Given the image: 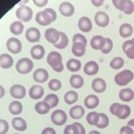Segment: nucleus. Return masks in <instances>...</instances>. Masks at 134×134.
Wrapping results in <instances>:
<instances>
[{"mask_svg":"<svg viewBox=\"0 0 134 134\" xmlns=\"http://www.w3.org/2000/svg\"><path fill=\"white\" fill-rule=\"evenodd\" d=\"M44 101L47 102L50 106V108H53L57 106L59 100L58 96L54 94H50L47 95L44 98Z\"/></svg>","mask_w":134,"mask_h":134,"instance_id":"obj_38","label":"nucleus"},{"mask_svg":"<svg viewBox=\"0 0 134 134\" xmlns=\"http://www.w3.org/2000/svg\"><path fill=\"white\" fill-rule=\"evenodd\" d=\"M25 37L26 39L30 42H38L40 38V32L37 28L31 27L26 30Z\"/></svg>","mask_w":134,"mask_h":134,"instance_id":"obj_12","label":"nucleus"},{"mask_svg":"<svg viewBox=\"0 0 134 134\" xmlns=\"http://www.w3.org/2000/svg\"><path fill=\"white\" fill-rule=\"evenodd\" d=\"M5 94V90L2 86L0 85V98L3 97Z\"/></svg>","mask_w":134,"mask_h":134,"instance_id":"obj_51","label":"nucleus"},{"mask_svg":"<svg viewBox=\"0 0 134 134\" xmlns=\"http://www.w3.org/2000/svg\"><path fill=\"white\" fill-rule=\"evenodd\" d=\"M12 124L14 129L18 131H23L27 129L26 121L21 117H15L12 119Z\"/></svg>","mask_w":134,"mask_h":134,"instance_id":"obj_27","label":"nucleus"},{"mask_svg":"<svg viewBox=\"0 0 134 134\" xmlns=\"http://www.w3.org/2000/svg\"><path fill=\"white\" fill-rule=\"evenodd\" d=\"M44 94L43 88L39 85L32 86L29 91V96L34 99H38L42 97Z\"/></svg>","mask_w":134,"mask_h":134,"instance_id":"obj_17","label":"nucleus"},{"mask_svg":"<svg viewBox=\"0 0 134 134\" xmlns=\"http://www.w3.org/2000/svg\"><path fill=\"white\" fill-rule=\"evenodd\" d=\"M98 69L99 67L97 63L94 61H90L85 64L84 72L87 75H93L98 72Z\"/></svg>","mask_w":134,"mask_h":134,"instance_id":"obj_20","label":"nucleus"},{"mask_svg":"<svg viewBox=\"0 0 134 134\" xmlns=\"http://www.w3.org/2000/svg\"><path fill=\"white\" fill-rule=\"evenodd\" d=\"M110 112L120 119L127 118L130 114L131 109L127 105H121L118 103L113 104L109 108Z\"/></svg>","mask_w":134,"mask_h":134,"instance_id":"obj_2","label":"nucleus"},{"mask_svg":"<svg viewBox=\"0 0 134 134\" xmlns=\"http://www.w3.org/2000/svg\"><path fill=\"white\" fill-rule=\"evenodd\" d=\"M90 43L93 49L95 50H100L104 47L105 44V39L102 36H94L91 39Z\"/></svg>","mask_w":134,"mask_h":134,"instance_id":"obj_19","label":"nucleus"},{"mask_svg":"<svg viewBox=\"0 0 134 134\" xmlns=\"http://www.w3.org/2000/svg\"><path fill=\"white\" fill-rule=\"evenodd\" d=\"M22 110L23 106L18 101H14L9 106V110L13 115H18L21 113Z\"/></svg>","mask_w":134,"mask_h":134,"instance_id":"obj_36","label":"nucleus"},{"mask_svg":"<svg viewBox=\"0 0 134 134\" xmlns=\"http://www.w3.org/2000/svg\"><path fill=\"white\" fill-rule=\"evenodd\" d=\"M47 62L55 72H61L63 70L62 57L59 52L55 51L50 52L47 56Z\"/></svg>","mask_w":134,"mask_h":134,"instance_id":"obj_1","label":"nucleus"},{"mask_svg":"<svg viewBox=\"0 0 134 134\" xmlns=\"http://www.w3.org/2000/svg\"><path fill=\"white\" fill-rule=\"evenodd\" d=\"M99 119L96 127L101 129L107 127L109 124V118L104 113H99Z\"/></svg>","mask_w":134,"mask_h":134,"instance_id":"obj_39","label":"nucleus"},{"mask_svg":"<svg viewBox=\"0 0 134 134\" xmlns=\"http://www.w3.org/2000/svg\"><path fill=\"white\" fill-rule=\"evenodd\" d=\"M78 27L82 31L87 32L91 30L92 28V24L91 20L88 17L84 16L79 19Z\"/></svg>","mask_w":134,"mask_h":134,"instance_id":"obj_18","label":"nucleus"},{"mask_svg":"<svg viewBox=\"0 0 134 134\" xmlns=\"http://www.w3.org/2000/svg\"><path fill=\"white\" fill-rule=\"evenodd\" d=\"M14 134H19V133H14Z\"/></svg>","mask_w":134,"mask_h":134,"instance_id":"obj_55","label":"nucleus"},{"mask_svg":"<svg viewBox=\"0 0 134 134\" xmlns=\"http://www.w3.org/2000/svg\"><path fill=\"white\" fill-rule=\"evenodd\" d=\"M32 76L36 82L38 83H43L48 79L49 73L45 69L40 68L35 71Z\"/></svg>","mask_w":134,"mask_h":134,"instance_id":"obj_14","label":"nucleus"},{"mask_svg":"<svg viewBox=\"0 0 134 134\" xmlns=\"http://www.w3.org/2000/svg\"><path fill=\"white\" fill-rule=\"evenodd\" d=\"M122 50L130 59H134V41L128 40L124 42L122 46Z\"/></svg>","mask_w":134,"mask_h":134,"instance_id":"obj_16","label":"nucleus"},{"mask_svg":"<svg viewBox=\"0 0 134 134\" xmlns=\"http://www.w3.org/2000/svg\"><path fill=\"white\" fill-rule=\"evenodd\" d=\"M32 10L27 6H21L16 11L17 18L23 22H27L31 20L32 17Z\"/></svg>","mask_w":134,"mask_h":134,"instance_id":"obj_6","label":"nucleus"},{"mask_svg":"<svg viewBox=\"0 0 134 134\" xmlns=\"http://www.w3.org/2000/svg\"><path fill=\"white\" fill-rule=\"evenodd\" d=\"M24 28L23 24L19 21H16L12 23L9 28L10 32L15 35H20L23 32Z\"/></svg>","mask_w":134,"mask_h":134,"instance_id":"obj_32","label":"nucleus"},{"mask_svg":"<svg viewBox=\"0 0 134 134\" xmlns=\"http://www.w3.org/2000/svg\"><path fill=\"white\" fill-rule=\"evenodd\" d=\"M124 64V60L121 57H115L110 62V66L114 70L121 68Z\"/></svg>","mask_w":134,"mask_h":134,"instance_id":"obj_40","label":"nucleus"},{"mask_svg":"<svg viewBox=\"0 0 134 134\" xmlns=\"http://www.w3.org/2000/svg\"><path fill=\"white\" fill-rule=\"evenodd\" d=\"M50 105L46 102H39L35 106L36 111L39 114L43 115L48 113L50 109Z\"/></svg>","mask_w":134,"mask_h":134,"instance_id":"obj_31","label":"nucleus"},{"mask_svg":"<svg viewBox=\"0 0 134 134\" xmlns=\"http://www.w3.org/2000/svg\"><path fill=\"white\" fill-rule=\"evenodd\" d=\"M35 20L38 24L43 26H47L53 21L50 15L44 10L37 13Z\"/></svg>","mask_w":134,"mask_h":134,"instance_id":"obj_9","label":"nucleus"},{"mask_svg":"<svg viewBox=\"0 0 134 134\" xmlns=\"http://www.w3.org/2000/svg\"><path fill=\"white\" fill-rule=\"evenodd\" d=\"M88 134H100V133L96 130H92Z\"/></svg>","mask_w":134,"mask_h":134,"instance_id":"obj_54","label":"nucleus"},{"mask_svg":"<svg viewBox=\"0 0 134 134\" xmlns=\"http://www.w3.org/2000/svg\"><path fill=\"white\" fill-rule=\"evenodd\" d=\"M14 61L12 57L7 53H3L0 55V66L3 69L10 68Z\"/></svg>","mask_w":134,"mask_h":134,"instance_id":"obj_25","label":"nucleus"},{"mask_svg":"<svg viewBox=\"0 0 134 134\" xmlns=\"http://www.w3.org/2000/svg\"><path fill=\"white\" fill-rule=\"evenodd\" d=\"M119 134H121V133H119Z\"/></svg>","mask_w":134,"mask_h":134,"instance_id":"obj_56","label":"nucleus"},{"mask_svg":"<svg viewBox=\"0 0 134 134\" xmlns=\"http://www.w3.org/2000/svg\"><path fill=\"white\" fill-rule=\"evenodd\" d=\"M119 97L124 102H130L134 98V92L131 88H124L120 91Z\"/></svg>","mask_w":134,"mask_h":134,"instance_id":"obj_26","label":"nucleus"},{"mask_svg":"<svg viewBox=\"0 0 134 134\" xmlns=\"http://www.w3.org/2000/svg\"><path fill=\"white\" fill-rule=\"evenodd\" d=\"M114 6L125 14L129 15L134 10V4L131 0H112Z\"/></svg>","mask_w":134,"mask_h":134,"instance_id":"obj_4","label":"nucleus"},{"mask_svg":"<svg viewBox=\"0 0 134 134\" xmlns=\"http://www.w3.org/2000/svg\"><path fill=\"white\" fill-rule=\"evenodd\" d=\"M94 19L97 25L101 27L107 26L109 21V16L104 12H98L96 13Z\"/></svg>","mask_w":134,"mask_h":134,"instance_id":"obj_13","label":"nucleus"},{"mask_svg":"<svg viewBox=\"0 0 134 134\" xmlns=\"http://www.w3.org/2000/svg\"><path fill=\"white\" fill-rule=\"evenodd\" d=\"M30 52L33 59L36 60H40L44 56L45 50L43 46L38 44L33 46L30 49Z\"/></svg>","mask_w":134,"mask_h":134,"instance_id":"obj_22","label":"nucleus"},{"mask_svg":"<svg viewBox=\"0 0 134 134\" xmlns=\"http://www.w3.org/2000/svg\"><path fill=\"white\" fill-rule=\"evenodd\" d=\"M105 39V44L104 47L102 49H100V50L102 53L104 54H107L109 53L112 50L113 43L112 40L108 38H106Z\"/></svg>","mask_w":134,"mask_h":134,"instance_id":"obj_43","label":"nucleus"},{"mask_svg":"<svg viewBox=\"0 0 134 134\" xmlns=\"http://www.w3.org/2000/svg\"><path fill=\"white\" fill-rule=\"evenodd\" d=\"M6 47L8 50L12 53L17 54L21 50L22 45L19 40L16 38H10L6 42Z\"/></svg>","mask_w":134,"mask_h":134,"instance_id":"obj_8","label":"nucleus"},{"mask_svg":"<svg viewBox=\"0 0 134 134\" xmlns=\"http://www.w3.org/2000/svg\"><path fill=\"white\" fill-rule=\"evenodd\" d=\"M99 119V113L93 111L89 113L86 116V121L90 125L92 126H96L97 125Z\"/></svg>","mask_w":134,"mask_h":134,"instance_id":"obj_37","label":"nucleus"},{"mask_svg":"<svg viewBox=\"0 0 134 134\" xmlns=\"http://www.w3.org/2000/svg\"><path fill=\"white\" fill-rule=\"evenodd\" d=\"M32 1L36 6L42 7L47 4L48 0H32Z\"/></svg>","mask_w":134,"mask_h":134,"instance_id":"obj_47","label":"nucleus"},{"mask_svg":"<svg viewBox=\"0 0 134 134\" xmlns=\"http://www.w3.org/2000/svg\"><path fill=\"white\" fill-rule=\"evenodd\" d=\"M64 134H80V131L78 126L74 122L65 127L64 129Z\"/></svg>","mask_w":134,"mask_h":134,"instance_id":"obj_41","label":"nucleus"},{"mask_svg":"<svg viewBox=\"0 0 134 134\" xmlns=\"http://www.w3.org/2000/svg\"><path fill=\"white\" fill-rule=\"evenodd\" d=\"M73 43L75 42H81L84 45L86 46L87 40L84 36L81 34H75L72 38Z\"/></svg>","mask_w":134,"mask_h":134,"instance_id":"obj_44","label":"nucleus"},{"mask_svg":"<svg viewBox=\"0 0 134 134\" xmlns=\"http://www.w3.org/2000/svg\"><path fill=\"white\" fill-rule=\"evenodd\" d=\"M85 113V110L82 106L75 105L71 108L69 111L70 117L74 119H79L82 118Z\"/></svg>","mask_w":134,"mask_h":134,"instance_id":"obj_23","label":"nucleus"},{"mask_svg":"<svg viewBox=\"0 0 134 134\" xmlns=\"http://www.w3.org/2000/svg\"><path fill=\"white\" fill-rule=\"evenodd\" d=\"M44 10L47 12L50 15V16H51V17L52 18L53 21H54L56 19V18H57V14H56L55 12L53 9L50 8H48L45 9Z\"/></svg>","mask_w":134,"mask_h":134,"instance_id":"obj_48","label":"nucleus"},{"mask_svg":"<svg viewBox=\"0 0 134 134\" xmlns=\"http://www.w3.org/2000/svg\"><path fill=\"white\" fill-rule=\"evenodd\" d=\"M92 89L97 93H102L106 88V84L105 81L101 78H96L92 83Z\"/></svg>","mask_w":134,"mask_h":134,"instance_id":"obj_21","label":"nucleus"},{"mask_svg":"<svg viewBox=\"0 0 134 134\" xmlns=\"http://www.w3.org/2000/svg\"><path fill=\"white\" fill-rule=\"evenodd\" d=\"M134 131L128 126H125L121 128L120 130V133L121 134H133Z\"/></svg>","mask_w":134,"mask_h":134,"instance_id":"obj_46","label":"nucleus"},{"mask_svg":"<svg viewBox=\"0 0 134 134\" xmlns=\"http://www.w3.org/2000/svg\"><path fill=\"white\" fill-rule=\"evenodd\" d=\"M34 67L32 61L27 58L19 60L16 64V69L19 73L25 74L29 73Z\"/></svg>","mask_w":134,"mask_h":134,"instance_id":"obj_5","label":"nucleus"},{"mask_svg":"<svg viewBox=\"0 0 134 134\" xmlns=\"http://www.w3.org/2000/svg\"><path fill=\"white\" fill-rule=\"evenodd\" d=\"M133 73L129 70H124L117 73L114 78L116 83L119 86H125L133 79Z\"/></svg>","mask_w":134,"mask_h":134,"instance_id":"obj_3","label":"nucleus"},{"mask_svg":"<svg viewBox=\"0 0 134 134\" xmlns=\"http://www.w3.org/2000/svg\"><path fill=\"white\" fill-rule=\"evenodd\" d=\"M11 96L16 99H21L26 95V89L21 85L15 84L13 85L10 90Z\"/></svg>","mask_w":134,"mask_h":134,"instance_id":"obj_10","label":"nucleus"},{"mask_svg":"<svg viewBox=\"0 0 134 134\" xmlns=\"http://www.w3.org/2000/svg\"><path fill=\"white\" fill-rule=\"evenodd\" d=\"M85 47L86 46L81 42L74 43L72 46V52L76 57H82L85 52Z\"/></svg>","mask_w":134,"mask_h":134,"instance_id":"obj_28","label":"nucleus"},{"mask_svg":"<svg viewBox=\"0 0 134 134\" xmlns=\"http://www.w3.org/2000/svg\"><path fill=\"white\" fill-rule=\"evenodd\" d=\"M69 40L67 36L63 32H60V39L58 41V42L54 44L53 46L60 49H63L65 48L68 44Z\"/></svg>","mask_w":134,"mask_h":134,"instance_id":"obj_34","label":"nucleus"},{"mask_svg":"<svg viewBox=\"0 0 134 134\" xmlns=\"http://www.w3.org/2000/svg\"><path fill=\"white\" fill-rule=\"evenodd\" d=\"M29 0H22L21 1H20L18 4L19 5H21V6H24V4H26L27 3H28Z\"/></svg>","mask_w":134,"mask_h":134,"instance_id":"obj_53","label":"nucleus"},{"mask_svg":"<svg viewBox=\"0 0 134 134\" xmlns=\"http://www.w3.org/2000/svg\"><path fill=\"white\" fill-rule=\"evenodd\" d=\"M98 97L95 95H90L84 99V105L88 109H94L99 104Z\"/></svg>","mask_w":134,"mask_h":134,"instance_id":"obj_24","label":"nucleus"},{"mask_svg":"<svg viewBox=\"0 0 134 134\" xmlns=\"http://www.w3.org/2000/svg\"><path fill=\"white\" fill-rule=\"evenodd\" d=\"M133 32V28L131 25L129 24L124 23L119 28V34L123 38L130 37Z\"/></svg>","mask_w":134,"mask_h":134,"instance_id":"obj_30","label":"nucleus"},{"mask_svg":"<svg viewBox=\"0 0 134 134\" xmlns=\"http://www.w3.org/2000/svg\"><path fill=\"white\" fill-rule=\"evenodd\" d=\"M70 83L72 87L74 88H79L83 86L84 84V80L80 75H72L70 79Z\"/></svg>","mask_w":134,"mask_h":134,"instance_id":"obj_29","label":"nucleus"},{"mask_svg":"<svg viewBox=\"0 0 134 134\" xmlns=\"http://www.w3.org/2000/svg\"><path fill=\"white\" fill-rule=\"evenodd\" d=\"M59 11L63 16L69 17L74 13V7L70 3L64 2L59 5Z\"/></svg>","mask_w":134,"mask_h":134,"instance_id":"obj_15","label":"nucleus"},{"mask_svg":"<svg viewBox=\"0 0 134 134\" xmlns=\"http://www.w3.org/2000/svg\"><path fill=\"white\" fill-rule=\"evenodd\" d=\"M44 37L49 42L54 44L60 39V32L54 28H48L45 31Z\"/></svg>","mask_w":134,"mask_h":134,"instance_id":"obj_11","label":"nucleus"},{"mask_svg":"<svg viewBox=\"0 0 134 134\" xmlns=\"http://www.w3.org/2000/svg\"><path fill=\"white\" fill-rule=\"evenodd\" d=\"M66 67L71 72H77L81 69V63L79 60L71 59L67 61Z\"/></svg>","mask_w":134,"mask_h":134,"instance_id":"obj_33","label":"nucleus"},{"mask_svg":"<svg viewBox=\"0 0 134 134\" xmlns=\"http://www.w3.org/2000/svg\"><path fill=\"white\" fill-rule=\"evenodd\" d=\"M127 126H128L129 127H134V119L130 120L127 122Z\"/></svg>","mask_w":134,"mask_h":134,"instance_id":"obj_52","label":"nucleus"},{"mask_svg":"<svg viewBox=\"0 0 134 134\" xmlns=\"http://www.w3.org/2000/svg\"><path fill=\"white\" fill-rule=\"evenodd\" d=\"M104 1V0H91L92 4L96 7H98L102 5Z\"/></svg>","mask_w":134,"mask_h":134,"instance_id":"obj_50","label":"nucleus"},{"mask_svg":"<svg viewBox=\"0 0 134 134\" xmlns=\"http://www.w3.org/2000/svg\"><path fill=\"white\" fill-rule=\"evenodd\" d=\"M64 99L66 104L69 105L73 104L77 100L78 94L75 91H69L65 94Z\"/></svg>","mask_w":134,"mask_h":134,"instance_id":"obj_35","label":"nucleus"},{"mask_svg":"<svg viewBox=\"0 0 134 134\" xmlns=\"http://www.w3.org/2000/svg\"><path fill=\"white\" fill-rule=\"evenodd\" d=\"M41 134H56V132L52 128L47 127L42 130Z\"/></svg>","mask_w":134,"mask_h":134,"instance_id":"obj_49","label":"nucleus"},{"mask_svg":"<svg viewBox=\"0 0 134 134\" xmlns=\"http://www.w3.org/2000/svg\"><path fill=\"white\" fill-rule=\"evenodd\" d=\"M48 87L50 90L53 91H58L61 87V82L55 79H52L48 83Z\"/></svg>","mask_w":134,"mask_h":134,"instance_id":"obj_42","label":"nucleus"},{"mask_svg":"<svg viewBox=\"0 0 134 134\" xmlns=\"http://www.w3.org/2000/svg\"><path fill=\"white\" fill-rule=\"evenodd\" d=\"M51 120L54 125L57 126H62L66 121L67 116L63 110L57 109L52 113Z\"/></svg>","mask_w":134,"mask_h":134,"instance_id":"obj_7","label":"nucleus"},{"mask_svg":"<svg viewBox=\"0 0 134 134\" xmlns=\"http://www.w3.org/2000/svg\"><path fill=\"white\" fill-rule=\"evenodd\" d=\"M9 125L4 119H0V134H5L8 130Z\"/></svg>","mask_w":134,"mask_h":134,"instance_id":"obj_45","label":"nucleus"}]
</instances>
